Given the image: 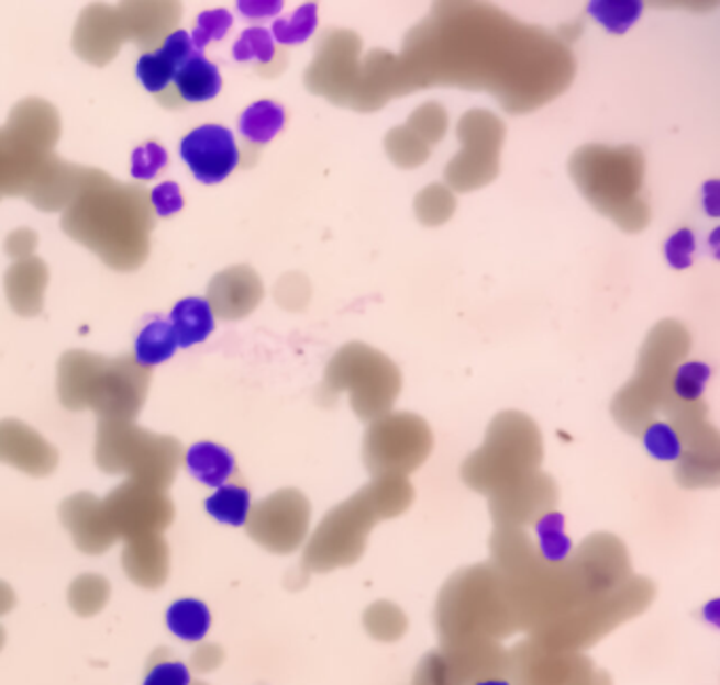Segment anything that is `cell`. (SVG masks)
<instances>
[{
  "instance_id": "6da1fadb",
  "label": "cell",
  "mask_w": 720,
  "mask_h": 685,
  "mask_svg": "<svg viewBox=\"0 0 720 685\" xmlns=\"http://www.w3.org/2000/svg\"><path fill=\"white\" fill-rule=\"evenodd\" d=\"M414 498L412 485L400 474L374 476L351 501L330 510L304 549V568L330 572L355 563L368 544V534L380 519L401 515Z\"/></svg>"
},
{
  "instance_id": "7a4b0ae2",
  "label": "cell",
  "mask_w": 720,
  "mask_h": 685,
  "mask_svg": "<svg viewBox=\"0 0 720 685\" xmlns=\"http://www.w3.org/2000/svg\"><path fill=\"white\" fill-rule=\"evenodd\" d=\"M442 648L478 641H503L518 631L497 570L490 563L456 572L437 602Z\"/></svg>"
},
{
  "instance_id": "3957f363",
  "label": "cell",
  "mask_w": 720,
  "mask_h": 685,
  "mask_svg": "<svg viewBox=\"0 0 720 685\" xmlns=\"http://www.w3.org/2000/svg\"><path fill=\"white\" fill-rule=\"evenodd\" d=\"M541 435L522 414H503L490 426L488 439L463 467V479L476 492L495 496L539 473Z\"/></svg>"
},
{
  "instance_id": "277c9868",
  "label": "cell",
  "mask_w": 720,
  "mask_h": 685,
  "mask_svg": "<svg viewBox=\"0 0 720 685\" xmlns=\"http://www.w3.org/2000/svg\"><path fill=\"white\" fill-rule=\"evenodd\" d=\"M655 597V586L646 579L628 580L613 593L596 597L575 609L556 625L531 635L534 643L547 652H581L614 627L639 616Z\"/></svg>"
},
{
  "instance_id": "5b68a950",
  "label": "cell",
  "mask_w": 720,
  "mask_h": 685,
  "mask_svg": "<svg viewBox=\"0 0 720 685\" xmlns=\"http://www.w3.org/2000/svg\"><path fill=\"white\" fill-rule=\"evenodd\" d=\"M325 389L348 391L357 416L376 420L387 414L400 393V371L370 346L351 344L330 363Z\"/></svg>"
},
{
  "instance_id": "8992f818",
  "label": "cell",
  "mask_w": 720,
  "mask_h": 685,
  "mask_svg": "<svg viewBox=\"0 0 720 685\" xmlns=\"http://www.w3.org/2000/svg\"><path fill=\"white\" fill-rule=\"evenodd\" d=\"M431 446V430L421 418L412 414L380 416L366 435L364 458L374 476H406L428 460Z\"/></svg>"
},
{
  "instance_id": "52a82bcc",
  "label": "cell",
  "mask_w": 720,
  "mask_h": 685,
  "mask_svg": "<svg viewBox=\"0 0 720 685\" xmlns=\"http://www.w3.org/2000/svg\"><path fill=\"white\" fill-rule=\"evenodd\" d=\"M507 680L513 685H611L581 652H547L533 639L509 652Z\"/></svg>"
},
{
  "instance_id": "ba28073f",
  "label": "cell",
  "mask_w": 720,
  "mask_h": 685,
  "mask_svg": "<svg viewBox=\"0 0 720 685\" xmlns=\"http://www.w3.org/2000/svg\"><path fill=\"white\" fill-rule=\"evenodd\" d=\"M245 527L252 540L270 553H293L309 536L311 504L298 490H281L252 506Z\"/></svg>"
},
{
  "instance_id": "9c48e42d",
  "label": "cell",
  "mask_w": 720,
  "mask_h": 685,
  "mask_svg": "<svg viewBox=\"0 0 720 685\" xmlns=\"http://www.w3.org/2000/svg\"><path fill=\"white\" fill-rule=\"evenodd\" d=\"M104 504L108 524L117 540H132L151 534H160L174 521V506L157 487L125 485L110 494Z\"/></svg>"
},
{
  "instance_id": "30bf717a",
  "label": "cell",
  "mask_w": 720,
  "mask_h": 685,
  "mask_svg": "<svg viewBox=\"0 0 720 685\" xmlns=\"http://www.w3.org/2000/svg\"><path fill=\"white\" fill-rule=\"evenodd\" d=\"M180 157L195 180L201 184H218L240 165V148L231 130L222 125H201L182 137Z\"/></svg>"
},
{
  "instance_id": "8fae6325",
  "label": "cell",
  "mask_w": 720,
  "mask_h": 685,
  "mask_svg": "<svg viewBox=\"0 0 720 685\" xmlns=\"http://www.w3.org/2000/svg\"><path fill=\"white\" fill-rule=\"evenodd\" d=\"M571 561L586 580L594 597L613 593L632 579L630 557L623 542L613 534H594L571 554Z\"/></svg>"
},
{
  "instance_id": "7c38bea8",
  "label": "cell",
  "mask_w": 720,
  "mask_h": 685,
  "mask_svg": "<svg viewBox=\"0 0 720 685\" xmlns=\"http://www.w3.org/2000/svg\"><path fill=\"white\" fill-rule=\"evenodd\" d=\"M558 501L556 485L550 476L534 473L524 481L490 496V513L497 527L534 526Z\"/></svg>"
},
{
  "instance_id": "4fadbf2b",
  "label": "cell",
  "mask_w": 720,
  "mask_h": 685,
  "mask_svg": "<svg viewBox=\"0 0 720 685\" xmlns=\"http://www.w3.org/2000/svg\"><path fill=\"white\" fill-rule=\"evenodd\" d=\"M62 521L82 553H104L117 542V536L108 524L104 504L93 496L80 494L64 502Z\"/></svg>"
},
{
  "instance_id": "5bb4252c",
  "label": "cell",
  "mask_w": 720,
  "mask_h": 685,
  "mask_svg": "<svg viewBox=\"0 0 720 685\" xmlns=\"http://www.w3.org/2000/svg\"><path fill=\"white\" fill-rule=\"evenodd\" d=\"M195 53L199 52L195 49L190 34L178 30L163 41L159 52L140 55L135 64V75L146 91L163 93Z\"/></svg>"
},
{
  "instance_id": "9a60e30c",
  "label": "cell",
  "mask_w": 720,
  "mask_h": 685,
  "mask_svg": "<svg viewBox=\"0 0 720 685\" xmlns=\"http://www.w3.org/2000/svg\"><path fill=\"white\" fill-rule=\"evenodd\" d=\"M121 561L135 584L144 588H159L169 572V549L160 534L132 538L125 542Z\"/></svg>"
},
{
  "instance_id": "2e32d148",
  "label": "cell",
  "mask_w": 720,
  "mask_h": 685,
  "mask_svg": "<svg viewBox=\"0 0 720 685\" xmlns=\"http://www.w3.org/2000/svg\"><path fill=\"white\" fill-rule=\"evenodd\" d=\"M169 325L174 327L178 346H195L212 336L214 308L206 297H185L171 308Z\"/></svg>"
},
{
  "instance_id": "e0dca14e",
  "label": "cell",
  "mask_w": 720,
  "mask_h": 685,
  "mask_svg": "<svg viewBox=\"0 0 720 685\" xmlns=\"http://www.w3.org/2000/svg\"><path fill=\"white\" fill-rule=\"evenodd\" d=\"M174 85L180 98L188 104L210 102L222 89V77L218 66L212 64L206 55L195 53L187 64L178 70Z\"/></svg>"
},
{
  "instance_id": "ac0fdd59",
  "label": "cell",
  "mask_w": 720,
  "mask_h": 685,
  "mask_svg": "<svg viewBox=\"0 0 720 685\" xmlns=\"http://www.w3.org/2000/svg\"><path fill=\"white\" fill-rule=\"evenodd\" d=\"M187 469L199 483L208 487H222L235 473L233 453L212 441L195 443L187 451Z\"/></svg>"
},
{
  "instance_id": "d6986e66",
  "label": "cell",
  "mask_w": 720,
  "mask_h": 685,
  "mask_svg": "<svg viewBox=\"0 0 720 685\" xmlns=\"http://www.w3.org/2000/svg\"><path fill=\"white\" fill-rule=\"evenodd\" d=\"M226 279L231 283H224V290L215 297L218 313L226 318H240L252 313L263 297L261 279L245 268L226 272Z\"/></svg>"
},
{
  "instance_id": "ffe728a7",
  "label": "cell",
  "mask_w": 720,
  "mask_h": 685,
  "mask_svg": "<svg viewBox=\"0 0 720 685\" xmlns=\"http://www.w3.org/2000/svg\"><path fill=\"white\" fill-rule=\"evenodd\" d=\"M178 350V338L169 321H151L135 338V363L142 368H155L171 359Z\"/></svg>"
},
{
  "instance_id": "44dd1931",
  "label": "cell",
  "mask_w": 720,
  "mask_h": 685,
  "mask_svg": "<svg viewBox=\"0 0 720 685\" xmlns=\"http://www.w3.org/2000/svg\"><path fill=\"white\" fill-rule=\"evenodd\" d=\"M286 125L284 105L270 100H263L247 105L240 119V133L252 144H268Z\"/></svg>"
},
{
  "instance_id": "7402d4cb",
  "label": "cell",
  "mask_w": 720,
  "mask_h": 685,
  "mask_svg": "<svg viewBox=\"0 0 720 685\" xmlns=\"http://www.w3.org/2000/svg\"><path fill=\"white\" fill-rule=\"evenodd\" d=\"M212 625V614L197 599H180L167 609V627L182 641H201Z\"/></svg>"
},
{
  "instance_id": "603a6c76",
  "label": "cell",
  "mask_w": 720,
  "mask_h": 685,
  "mask_svg": "<svg viewBox=\"0 0 720 685\" xmlns=\"http://www.w3.org/2000/svg\"><path fill=\"white\" fill-rule=\"evenodd\" d=\"M534 544L539 549L541 557L550 563H564L573 554V542L566 536L564 529V517L558 510L545 513L541 519L534 524Z\"/></svg>"
},
{
  "instance_id": "cb8c5ba5",
  "label": "cell",
  "mask_w": 720,
  "mask_h": 685,
  "mask_svg": "<svg viewBox=\"0 0 720 685\" xmlns=\"http://www.w3.org/2000/svg\"><path fill=\"white\" fill-rule=\"evenodd\" d=\"M206 510L220 524L245 526L252 510V496L243 485L224 483L206 501Z\"/></svg>"
},
{
  "instance_id": "d4e9b609",
  "label": "cell",
  "mask_w": 720,
  "mask_h": 685,
  "mask_svg": "<svg viewBox=\"0 0 720 685\" xmlns=\"http://www.w3.org/2000/svg\"><path fill=\"white\" fill-rule=\"evenodd\" d=\"M364 627L378 641H398L408 629V620L400 607L389 602H378L366 609Z\"/></svg>"
},
{
  "instance_id": "484cf974",
  "label": "cell",
  "mask_w": 720,
  "mask_h": 685,
  "mask_svg": "<svg viewBox=\"0 0 720 685\" xmlns=\"http://www.w3.org/2000/svg\"><path fill=\"white\" fill-rule=\"evenodd\" d=\"M110 597V584L102 576H80L73 582L68 591V602L79 616H93L107 606Z\"/></svg>"
},
{
  "instance_id": "4316f807",
  "label": "cell",
  "mask_w": 720,
  "mask_h": 685,
  "mask_svg": "<svg viewBox=\"0 0 720 685\" xmlns=\"http://www.w3.org/2000/svg\"><path fill=\"white\" fill-rule=\"evenodd\" d=\"M587 11L594 20H598L602 26L614 34H623L632 26L642 13L641 2L632 0H594L587 4Z\"/></svg>"
},
{
  "instance_id": "83f0119b",
  "label": "cell",
  "mask_w": 720,
  "mask_h": 685,
  "mask_svg": "<svg viewBox=\"0 0 720 685\" xmlns=\"http://www.w3.org/2000/svg\"><path fill=\"white\" fill-rule=\"evenodd\" d=\"M710 375H712V371L701 361L680 363L669 380L672 395L676 396L680 403H697L706 391Z\"/></svg>"
},
{
  "instance_id": "f1b7e54d",
  "label": "cell",
  "mask_w": 720,
  "mask_h": 685,
  "mask_svg": "<svg viewBox=\"0 0 720 685\" xmlns=\"http://www.w3.org/2000/svg\"><path fill=\"white\" fill-rule=\"evenodd\" d=\"M646 451L664 462H676L683 458V439L678 430L666 422H649L642 435Z\"/></svg>"
},
{
  "instance_id": "f546056e",
  "label": "cell",
  "mask_w": 720,
  "mask_h": 685,
  "mask_svg": "<svg viewBox=\"0 0 720 685\" xmlns=\"http://www.w3.org/2000/svg\"><path fill=\"white\" fill-rule=\"evenodd\" d=\"M318 26V7L315 4H302L296 9L290 20H277L270 30L273 41L281 45H298L304 43Z\"/></svg>"
},
{
  "instance_id": "4dcf8cb0",
  "label": "cell",
  "mask_w": 720,
  "mask_h": 685,
  "mask_svg": "<svg viewBox=\"0 0 720 685\" xmlns=\"http://www.w3.org/2000/svg\"><path fill=\"white\" fill-rule=\"evenodd\" d=\"M233 57L237 61H261L268 64L275 57V41L265 27H247L233 45Z\"/></svg>"
},
{
  "instance_id": "1f68e13d",
  "label": "cell",
  "mask_w": 720,
  "mask_h": 685,
  "mask_svg": "<svg viewBox=\"0 0 720 685\" xmlns=\"http://www.w3.org/2000/svg\"><path fill=\"white\" fill-rule=\"evenodd\" d=\"M233 26V15L226 9H212V11H203L197 18V26L192 30L190 38L197 52L206 49L212 41H222L229 30Z\"/></svg>"
},
{
  "instance_id": "d6a6232c",
  "label": "cell",
  "mask_w": 720,
  "mask_h": 685,
  "mask_svg": "<svg viewBox=\"0 0 720 685\" xmlns=\"http://www.w3.org/2000/svg\"><path fill=\"white\" fill-rule=\"evenodd\" d=\"M165 165H167V150L157 142H148L135 148L132 155V178L144 182L153 180L165 169Z\"/></svg>"
},
{
  "instance_id": "836d02e7",
  "label": "cell",
  "mask_w": 720,
  "mask_h": 685,
  "mask_svg": "<svg viewBox=\"0 0 720 685\" xmlns=\"http://www.w3.org/2000/svg\"><path fill=\"white\" fill-rule=\"evenodd\" d=\"M144 685H190V671L178 660H160L148 669Z\"/></svg>"
},
{
  "instance_id": "e575fe53",
  "label": "cell",
  "mask_w": 720,
  "mask_h": 685,
  "mask_svg": "<svg viewBox=\"0 0 720 685\" xmlns=\"http://www.w3.org/2000/svg\"><path fill=\"white\" fill-rule=\"evenodd\" d=\"M695 237L689 228H680L667 238L666 258L674 268H689L694 262Z\"/></svg>"
},
{
  "instance_id": "d590c367",
  "label": "cell",
  "mask_w": 720,
  "mask_h": 685,
  "mask_svg": "<svg viewBox=\"0 0 720 685\" xmlns=\"http://www.w3.org/2000/svg\"><path fill=\"white\" fill-rule=\"evenodd\" d=\"M151 201H153V207L160 217H169V215H174V213H178L185 207L180 186L176 184V182H163V184L157 186L151 192Z\"/></svg>"
},
{
  "instance_id": "8d00e7d4",
  "label": "cell",
  "mask_w": 720,
  "mask_h": 685,
  "mask_svg": "<svg viewBox=\"0 0 720 685\" xmlns=\"http://www.w3.org/2000/svg\"><path fill=\"white\" fill-rule=\"evenodd\" d=\"M241 13L250 20H263V18H270L275 13H279L284 9L281 2H240L237 4Z\"/></svg>"
},
{
  "instance_id": "74e56055",
  "label": "cell",
  "mask_w": 720,
  "mask_h": 685,
  "mask_svg": "<svg viewBox=\"0 0 720 685\" xmlns=\"http://www.w3.org/2000/svg\"><path fill=\"white\" fill-rule=\"evenodd\" d=\"M222 659H224V654H222L220 648H215V645H203L201 650L195 652L192 662H195V666L199 671H212V669H215L222 662Z\"/></svg>"
},
{
  "instance_id": "f35d334b",
  "label": "cell",
  "mask_w": 720,
  "mask_h": 685,
  "mask_svg": "<svg viewBox=\"0 0 720 685\" xmlns=\"http://www.w3.org/2000/svg\"><path fill=\"white\" fill-rule=\"evenodd\" d=\"M15 606V595L7 582H0V616L9 614Z\"/></svg>"
},
{
  "instance_id": "ab89813d",
  "label": "cell",
  "mask_w": 720,
  "mask_h": 685,
  "mask_svg": "<svg viewBox=\"0 0 720 685\" xmlns=\"http://www.w3.org/2000/svg\"><path fill=\"white\" fill-rule=\"evenodd\" d=\"M476 685H513L507 677H490V680H484L480 684Z\"/></svg>"
},
{
  "instance_id": "60d3db41",
  "label": "cell",
  "mask_w": 720,
  "mask_h": 685,
  "mask_svg": "<svg viewBox=\"0 0 720 685\" xmlns=\"http://www.w3.org/2000/svg\"><path fill=\"white\" fill-rule=\"evenodd\" d=\"M2 645H4V629L0 627V650H2Z\"/></svg>"
}]
</instances>
